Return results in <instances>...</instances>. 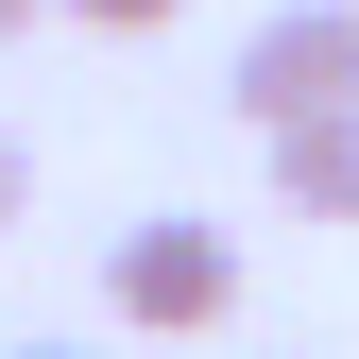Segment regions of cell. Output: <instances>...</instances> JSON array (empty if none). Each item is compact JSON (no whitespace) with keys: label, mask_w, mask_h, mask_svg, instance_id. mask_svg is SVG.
<instances>
[{"label":"cell","mask_w":359,"mask_h":359,"mask_svg":"<svg viewBox=\"0 0 359 359\" xmlns=\"http://www.w3.org/2000/svg\"><path fill=\"white\" fill-rule=\"evenodd\" d=\"M222 103H240L257 137H291V120L359 103V0H274V18L240 34V86H222Z\"/></svg>","instance_id":"6da1fadb"},{"label":"cell","mask_w":359,"mask_h":359,"mask_svg":"<svg viewBox=\"0 0 359 359\" xmlns=\"http://www.w3.org/2000/svg\"><path fill=\"white\" fill-rule=\"evenodd\" d=\"M103 308L120 325H222V308H240V240H222V222H189V205H154V222H120V257H103Z\"/></svg>","instance_id":"7a4b0ae2"},{"label":"cell","mask_w":359,"mask_h":359,"mask_svg":"<svg viewBox=\"0 0 359 359\" xmlns=\"http://www.w3.org/2000/svg\"><path fill=\"white\" fill-rule=\"evenodd\" d=\"M274 205L291 222H359V103H325V120L274 137Z\"/></svg>","instance_id":"3957f363"},{"label":"cell","mask_w":359,"mask_h":359,"mask_svg":"<svg viewBox=\"0 0 359 359\" xmlns=\"http://www.w3.org/2000/svg\"><path fill=\"white\" fill-rule=\"evenodd\" d=\"M69 18H86V34H171L189 0H69Z\"/></svg>","instance_id":"277c9868"},{"label":"cell","mask_w":359,"mask_h":359,"mask_svg":"<svg viewBox=\"0 0 359 359\" xmlns=\"http://www.w3.org/2000/svg\"><path fill=\"white\" fill-rule=\"evenodd\" d=\"M18 205H34V171H18V137H0V240H18Z\"/></svg>","instance_id":"5b68a950"},{"label":"cell","mask_w":359,"mask_h":359,"mask_svg":"<svg viewBox=\"0 0 359 359\" xmlns=\"http://www.w3.org/2000/svg\"><path fill=\"white\" fill-rule=\"evenodd\" d=\"M0 34H34V0H0Z\"/></svg>","instance_id":"8992f818"},{"label":"cell","mask_w":359,"mask_h":359,"mask_svg":"<svg viewBox=\"0 0 359 359\" xmlns=\"http://www.w3.org/2000/svg\"><path fill=\"white\" fill-rule=\"evenodd\" d=\"M18 359H86V342H18Z\"/></svg>","instance_id":"52a82bcc"}]
</instances>
